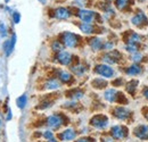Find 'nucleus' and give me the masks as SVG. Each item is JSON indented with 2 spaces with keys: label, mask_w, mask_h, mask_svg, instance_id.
<instances>
[{
  "label": "nucleus",
  "mask_w": 148,
  "mask_h": 142,
  "mask_svg": "<svg viewBox=\"0 0 148 142\" xmlns=\"http://www.w3.org/2000/svg\"><path fill=\"white\" fill-rule=\"evenodd\" d=\"M53 49L56 50V51H60L63 48H62V44H60L58 41H55V42L53 43Z\"/></svg>",
  "instance_id": "nucleus-28"
},
{
  "label": "nucleus",
  "mask_w": 148,
  "mask_h": 142,
  "mask_svg": "<svg viewBox=\"0 0 148 142\" xmlns=\"http://www.w3.org/2000/svg\"><path fill=\"white\" fill-rule=\"evenodd\" d=\"M136 84H137V82H134V81H132V82H130V83H129V85L127 87V90L129 91L130 93H133V89H136V87H137Z\"/></svg>",
  "instance_id": "nucleus-27"
},
{
  "label": "nucleus",
  "mask_w": 148,
  "mask_h": 142,
  "mask_svg": "<svg viewBox=\"0 0 148 142\" xmlns=\"http://www.w3.org/2000/svg\"><path fill=\"white\" fill-rule=\"evenodd\" d=\"M63 42H64V44L66 47L73 48L77 43V36H75L74 33H71V32H65L63 34Z\"/></svg>",
  "instance_id": "nucleus-1"
},
{
  "label": "nucleus",
  "mask_w": 148,
  "mask_h": 142,
  "mask_svg": "<svg viewBox=\"0 0 148 142\" xmlns=\"http://www.w3.org/2000/svg\"><path fill=\"white\" fill-rule=\"evenodd\" d=\"M79 17L81 18L83 22H87V23H90L95 17V14L91 10H86V9H80L79 10Z\"/></svg>",
  "instance_id": "nucleus-5"
},
{
  "label": "nucleus",
  "mask_w": 148,
  "mask_h": 142,
  "mask_svg": "<svg viewBox=\"0 0 148 142\" xmlns=\"http://www.w3.org/2000/svg\"><path fill=\"white\" fill-rule=\"evenodd\" d=\"M145 22H147V19L145 17V15L143 14V13H139V14H137L134 17L132 18V24H134V25H140V24H143V23H145Z\"/></svg>",
  "instance_id": "nucleus-13"
},
{
  "label": "nucleus",
  "mask_w": 148,
  "mask_h": 142,
  "mask_svg": "<svg viewBox=\"0 0 148 142\" xmlns=\"http://www.w3.org/2000/svg\"><path fill=\"white\" fill-rule=\"evenodd\" d=\"M114 115L120 119H127L129 117L130 111L128 109H125L124 107H117L114 109Z\"/></svg>",
  "instance_id": "nucleus-8"
},
{
  "label": "nucleus",
  "mask_w": 148,
  "mask_h": 142,
  "mask_svg": "<svg viewBox=\"0 0 148 142\" xmlns=\"http://www.w3.org/2000/svg\"><path fill=\"white\" fill-rule=\"evenodd\" d=\"M5 1H6V2H8V1H9V0H5Z\"/></svg>",
  "instance_id": "nucleus-36"
},
{
  "label": "nucleus",
  "mask_w": 148,
  "mask_h": 142,
  "mask_svg": "<svg viewBox=\"0 0 148 142\" xmlns=\"http://www.w3.org/2000/svg\"><path fill=\"white\" fill-rule=\"evenodd\" d=\"M91 124L96 128H105L108 124V119L104 115H97L91 119Z\"/></svg>",
  "instance_id": "nucleus-2"
},
{
  "label": "nucleus",
  "mask_w": 148,
  "mask_h": 142,
  "mask_svg": "<svg viewBox=\"0 0 148 142\" xmlns=\"http://www.w3.org/2000/svg\"><path fill=\"white\" fill-rule=\"evenodd\" d=\"M140 72H141V68L138 65H133V66H131V67H129L127 70V74H129V75H137Z\"/></svg>",
  "instance_id": "nucleus-16"
},
{
  "label": "nucleus",
  "mask_w": 148,
  "mask_h": 142,
  "mask_svg": "<svg viewBox=\"0 0 148 142\" xmlns=\"http://www.w3.org/2000/svg\"><path fill=\"white\" fill-rule=\"evenodd\" d=\"M144 96H145V97H146V98L148 99V88H147V89L144 90Z\"/></svg>",
  "instance_id": "nucleus-33"
},
{
  "label": "nucleus",
  "mask_w": 148,
  "mask_h": 142,
  "mask_svg": "<svg viewBox=\"0 0 148 142\" xmlns=\"http://www.w3.org/2000/svg\"><path fill=\"white\" fill-rule=\"evenodd\" d=\"M134 135L139 139H148V126L147 125H140L134 130Z\"/></svg>",
  "instance_id": "nucleus-6"
},
{
  "label": "nucleus",
  "mask_w": 148,
  "mask_h": 142,
  "mask_svg": "<svg viewBox=\"0 0 148 142\" xmlns=\"http://www.w3.org/2000/svg\"><path fill=\"white\" fill-rule=\"evenodd\" d=\"M112 135L114 139H123L124 137H127V128L123 126L116 125L112 127Z\"/></svg>",
  "instance_id": "nucleus-4"
},
{
  "label": "nucleus",
  "mask_w": 148,
  "mask_h": 142,
  "mask_svg": "<svg viewBox=\"0 0 148 142\" xmlns=\"http://www.w3.org/2000/svg\"><path fill=\"white\" fill-rule=\"evenodd\" d=\"M90 46H91V48H92L93 50H98V49H100L103 47L101 41L98 38H93V39L90 40Z\"/></svg>",
  "instance_id": "nucleus-15"
},
{
  "label": "nucleus",
  "mask_w": 148,
  "mask_h": 142,
  "mask_svg": "<svg viewBox=\"0 0 148 142\" xmlns=\"http://www.w3.org/2000/svg\"><path fill=\"white\" fill-rule=\"evenodd\" d=\"M116 53H112L106 55V56L104 57V61H106V63H108V64H114V63H116L117 59L114 58V56H115Z\"/></svg>",
  "instance_id": "nucleus-18"
},
{
  "label": "nucleus",
  "mask_w": 148,
  "mask_h": 142,
  "mask_svg": "<svg viewBox=\"0 0 148 142\" xmlns=\"http://www.w3.org/2000/svg\"><path fill=\"white\" fill-rule=\"evenodd\" d=\"M72 71L75 73V74H77V75H81L83 72H84V67L83 66H74L73 68H72Z\"/></svg>",
  "instance_id": "nucleus-24"
},
{
  "label": "nucleus",
  "mask_w": 148,
  "mask_h": 142,
  "mask_svg": "<svg viewBox=\"0 0 148 142\" xmlns=\"http://www.w3.org/2000/svg\"><path fill=\"white\" fill-rule=\"evenodd\" d=\"M116 96H117V93L114 89H108L105 92V99L110 102H113L116 100Z\"/></svg>",
  "instance_id": "nucleus-12"
},
{
  "label": "nucleus",
  "mask_w": 148,
  "mask_h": 142,
  "mask_svg": "<svg viewBox=\"0 0 148 142\" xmlns=\"http://www.w3.org/2000/svg\"><path fill=\"white\" fill-rule=\"evenodd\" d=\"M12 118V114H10V110H8V116H7V119H10Z\"/></svg>",
  "instance_id": "nucleus-34"
},
{
  "label": "nucleus",
  "mask_w": 148,
  "mask_h": 142,
  "mask_svg": "<svg viewBox=\"0 0 148 142\" xmlns=\"http://www.w3.org/2000/svg\"><path fill=\"white\" fill-rule=\"evenodd\" d=\"M43 137H45L47 140H49V141H56L55 138H54V135H53V133H51V131H47V132H45Z\"/></svg>",
  "instance_id": "nucleus-25"
},
{
  "label": "nucleus",
  "mask_w": 148,
  "mask_h": 142,
  "mask_svg": "<svg viewBox=\"0 0 148 142\" xmlns=\"http://www.w3.org/2000/svg\"><path fill=\"white\" fill-rule=\"evenodd\" d=\"M17 106L18 108H24L25 105H26V96L25 94H23V96H21L18 99H17Z\"/></svg>",
  "instance_id": "nucleus-20"
},
{
  "label": "nucleus",
  "mask_w": 148,
  "mask_h": 142,
  "mask_svg": "<svg viewBox=\"0 0 148 142\" xmlns=\"http://www.w3.org/2000/svg\"><path fill=\"white\" fill-rule=\"evenodd\" d=\"M80 29L82 32L84 33H92L93 32V27L90 23H87V22H83L81 25H80Z\"/></svg>",
  "instance_id": "nucleus-14"
},
{
  "label": "nucleus",
  "mask_w": 148,
  "mask_h": 142,
  "mask_svg": "<svg viewBox=\"0 0 148 142\" xmlns=\"http://www.w3.org/2000/svg\"><path fill=\"white\" fill-rule=\"evenodd\" d=\"M129 43H137V42H139L140 41V36H138L137 33H132L131 36H129Z\"/></svg>",
  "instance_id": "nucleus-21"
},
{
  "label": "nucleus",
  "mask_w": 148,
  "mask_h": 142,
  "mask_svg": "<svg viewBox=\"0 0 148 142\" xmlns=\"http://www.w3.org/2000/svg\"><path fill=\"white\" fill-rule=\"evenodd\" d=\"M57 58H58V61L60 64H63V65H69L71 63V59H72L71 58V53H69L67 51H62V50H60V53H58Z\"/></svg>",
  "instance_id": "nucleus-9"
},
{
  "label": "nucleus",
  "mask_w": 148,
  "mask_h": 142,
  "mask_svg": "<svg viewBox=\"0 0 148 142\" xmlns=\"http://www.w3.org/2000/svg\"><path fill=\"white\" fill-rule=\"evenodd\" d=\"M127 50H128L129 53H137V46H136L134 43H129V44L127 46Z\"/></svg>",
  "instance_id": "nucleus-26"
},
{
  "label": "nucleus",
  "mask_w": 148,
  "mask_h": 142,
  "mask_svg": "<svg viewBox=\"0 0 148 142\" xmlns=\"http://www.w3.org/2000/svg\"><path fill=\"white\" fill-rule=\"evenodd\" d=\"M95 72L104 77H112L113 74H114V71L112 70L108 65H98L96 66L95 68Z\"/></svg>",
  "instance_id": "nucleus-3"
},
{
  "label": "nucleus",
  "mask_w": 148,
  "mask_h": 142,
  "mask_svg": "<svg viewBox=\"0 0 148 142\" xmlns=\"http://www.w3.org/2000/svg\"><path fill=\"white\" fill-rule=\"evenodd\" d=\"M6 34H7V32H6V26L1 23V24H0V36L3 38V36H6Z\"/></svg>",
  "instance_id": "nucleus-31"
},
{
  "label": "nucleus",
  "mask_w": 148,
  "mask_h": 142,
  "mask_svg": "<svg viewBox=\"0 0 148 142\" xmlns=\"http://www.w3.org/2000/svg\"><path fill=\"white\" fill-rule=\"evenodd\" d=\"M46 88L49 90H54L59 88V83L56 81V80H49L47 83H46Z\"/></svg>",
  "instance_id": "nucleus-17"
},
{
  "label": "nucleus",
  "mask_w": 148,
  "mask_h": 142,
  "mask_svg": "<svg viewBox=\"0 0 148 142\" xmlns=\"http://www.w3.org/2000/svg\"><path fill=\"white\" fill-rule=\"evenodd\" d=\"M59 138H60L62 141H71L75 138V132L72 128H67L63 133L59 134Z\"/></svg>",
  "instance_id": "nucleus-10"
},
{
  "label": "nucleus",
  "mask_w": 148,
  "mask_h": 142,
  "mask_svg": "<svg viewBox=\"0 0 148 142\" xmlns=\"http://www.w3.org/2000/svg\"><path fill=\"white\" fill-rule=\"evenodd\" d=\"M13 19H14V23H15V24L19 23V20H21V15H19V13H13Z\"/></svg>",
  "instance_id": "nucleus-30"
},
{
  "label": "nucleus",
  "mask_w": 148,
  "mask_h": 142,
  "mask_svg": "<svg viewBox=\"0 0 148 142\" xmlns=\"http://www.w3.org/2000/svg\"><path fill=\"white\" fill-rule=\"evenodd\" d=\"M131 59H132L133 61H140V60H141V55L138 53H133Z\"/></svg>",
  "instance_id": "nucleus-29"
},
{
  "label": "nucleus",
  "mask_w": 148,
  "mask_h": 142,
  "mask_svg": "<svg viewBox=\"0 0 148 142\" xmlns=\"http://www.w3.org/2000/svg\"><path fill=\"white\" fill-rule=\"evenodd\" d=\"M115 3H116V7L119 9H123L127 3H128V0H115Z\"/></svg>",
  "instance_id": "nucleus-23"
},
{
  "label": "nucleus",
  "mask_w": 148,
  "mask_h": 142,
  "mask_svg": "<svg viewBox=\"0 0 148 142\" xmlns=\"http://www.w3.org/2000/svg\"><path fill=\"white\" fill-rule=\"evenodd\" d=\"M140 1H141V0H140Z\"/></svg>",
  "instance_id": "nucleus-37"
},
{
  "label": "nucleus",
  "mask_w": 148,
  "mask_h": 142,
  "mask_svg": "<svg viewBox=\"0 0 148 142\" xmlns=\"http://www.w3.org/2000/svg\"><path fill=\"white\" fill-rule=\"evenodd\" d=\"M70 10L69 9H66V8H63V7H60V8H57L55 10V17L58 18V19H66V18L70 17Z\"/></svg>",
  "instance_id": "nucleus-11"
},
{
  "label": "nucleus",
  "mask_w": 148,
  "mask_h": 142,
  "mask_svg": "<svg viewBox=\"0 0 148 142\" xmlns=\"http://www.w3.org/2000/svg\"><path fill=\"white\" fill-rule=\"evenodd\" d=\"M39 1H40V2H42V3H45V2H46V0H39Z\"/></svg>",
  "instance_id": "nucleus-35"
},
{
  "label": "nucleus",
  "mask_w": 148,
  "mask_h": 142,
  "mask_svg": "<svg viewBox=\"0 0 148 142\" xmlns=\"http://www.w3.org/2000/svg\"><path fill=\"white\" fill-rule=\"evenodd\" d=\"M92 84H93V87L101 89V88H104V87L106 85V82H105V81H103V80H95Z\"/></svg>",
  "instance_id": "nucleus-22"
},
{
  "label": "nucleus",
  "mask_w": 148,
  "mask_h": 142,
  "mask_svg": "<svg viewBox=\"0 0 148 142\" xmlns=\"http://www.w3.org/2000/svg\"><path fill=\"white\" fill-rule=\"evenodd\" d=\"M47 124L48 126L50 127V128H58L60 125H62V119H60V117L59 116H57V115H53V116H50V117H48V119H47Z\"/></svg>",
  "instance_id": "nucleus-7"
},
{
  "label": "nucleus",
  "mask_w": 148,
  "mask_h": 142,
  "mask_svg": "<svg viewBox=\"0 0 148 142\" xmlns=\"http://www.w3.org/2000/svg\"><path fill=\"white\" fill-rule=\"evenodd\" d=\"M108 1H110V0H108Z\"/></svg>",
  "instance_id": "nucleus-38"
},
{
  "label": "nucleus",
  "mask_w": 148,
  "mask_h": 142,
  "mask_svg": "<svg viewBox=\"0 0 148 142\" xmlns=\"http://www.w3.org/2000/svg\"><path fill=\"white\" fill-rule=\"evenodd\" d=\"M59 79H60L63 82H69V81L71 80V74L65 71L60 72V73H59Z\"/></svg>",
  "instance_id": "nucleus-19"
},
{
  "label": "nucleus",
  "mask_w": 148,
  "mask_h": 142,
  "mask_svg": "<svg viewBox=\"0 0 148 142\" xmlns=\"http://www.w3.org/2000/svg\"><path fill=\"white\" fill-rule=\"evenodd\" d=\"M92 139H90V138H82V139H80V140H77V141H91Z\"/></svg>",
  "instance_id": "nucleus-32"
}]
</instances>
